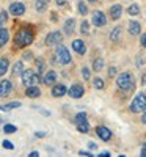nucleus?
<instances>
[{
    "label": "nucleus",
    "instance_id": "obj_14",
    "mask_svg": "<svg viewBox=\"0 0 146 157\" xmlns=\"http://www.w3.org/2000/svg\"><path fill=\"white\" fill-rule=\"evenodd\" d=\"M55 80H57V72H55V71H47V72L43 74V77H41V82H43L44 85H54Z\"/></svg>",
    "mask_w": 146,
    "mask_h": 157
},
{
    "label": "nucleus",
    "instance_id": "obj_4",
    "mask_svg": "<svg viewBox=\"0 0 146 157\" xmlns=\"http://www.w3.org/2000/svg\"><path fill=\"white\" fill-rule=\"evenodd\" d=\"M144 107H146V96L143 93H138L134 101L130 102V112H134V113H138V112H144Z\"/></svg>",
    "mask_w": 146,
    "mask_h": 157
},
{
    "label": "nucleus",
    "instance_id": "obj_2",
    "mask_svg": "<svg viewBox=\"0 0 146 157\" xmlns=\"http://www.w3.org/2000/svg\"><path fill=\"white\" fill-rule=\"evenodd\" d=\"M116 86L123 91H134L135 90V82H134V75L130 72H121L116 75Z\"/></svg>",
    "mask_w": 146,
    "mask_h": 157
},
{
    "label": "nucleus",
    "instance_id": "obj_9",
    "mask_svg": "<svg viewBox=\"0 0 146 157\" xmlns=\"http://www.w3.org/2000/svg\"><path fill=\"white\" fill-rule=\"evenodd\" d=\"M10 13L13 16H22L25 13V5L22 2H13L10 5Z\"/></svg>",
    "mask_w": 146,
    "mask_h": 157
},
{
    "label": "nucleus",
    "instance_id": "obj_47",
    "mask_svg": "<svg viewBox=\"0 0 146 157\" xmlns=\"http://www.w3.org/2000/svg\"><path fill=\"white\" fill-rule=\"evenodd\" d=\"M29 155H30V157H38V155H39V152H38V151H32Z\"/></svg>",
    "mask_w": 146,
    "mask_h": 157
},
{
    "label": "nucleus",
    "instance_id": "obj_5",
    "mask_svg": "<svg viewBox=\"0 0 146 157\" xmlns=\"http://www.w3.org/2000/svg\"><path fill=\"white\" fill-rule=\"evenodd\" d=\"M38 80H41L39 75L33 71V69H25L24 74H22V83L25 86H32V85H36Z\"/></svg>",
    "mask_w": 146,
    "mask_h": 157
},
{
    "label": "nucleus",
    "instance_id": "obj_23",
    "mask_svg": "<svg viewBox=\"0 0 146 157\" xmlns=\"http://www.w3.org/2000/svg\"><path fill=\"white\" fill-rule=\"evenodd\" d=\"M17 107H21V102H17V101H13V102H8V104H3L2 105V110L3 112H10V110H13V109H17Z\"/></svg>",
    "mask_w": 146,
    "mask_h": 157
},
{
    "label": "nucleus",
    "instance_id": "obj_28",
    "mask_svg": "<svg viewBox=\"0 0 146 157\" xmlns=\"http://www.w3.org/2000/svg\"><path fill=\"white\" fill-rule=\"evenodd\" d=\"M77 10H79V13H80L82 16H86V14H88V6H86L83 2H79V3H77Z\"/></svg>",
    "mask_w": 146,
    "mask_h": 157
},
{
    "label": "nucleus",
    "instance_id": "obj_20",
    "mask_svg": "<svg viewBox=\"0 0 146 157\" xmlns=\"http://www.w3.org/2000/svg\"><path fill=\"white\" fill-rule=\"evenodd\" d=\"M110 41H113V43H118L119 39H121V27L119 25H116V27L112 30V33H110Z\"/></svg>",
    "mask_w": 146,
    "mask_h": 157
},
{
    "label": "nucleus",
    "instance_id": "obj_22",
    "mask_svg": "<svg viewBox=\"0 0 146 157\" xmlns=\"http://www.w3.org/2000/svg\"><path fill=\"white\" fill-rule=\"evenodd\" d=\"M75 126H77V130H79V132H82V134H88V132H90V124H88L86 120H85V121H80V123H77Z\"/></svg>",
    "mask_w": 146,
    "mask_h": 157
},
{
    "label": "nucleus",
    "instance_id": "obj_15",
    "mask_svg": "<svg viewBox=\"0 0 146 157\" xmlns=\"http://www.w3.org/2000/svg\"><path fill=\"white\" fill-rule=\"evenodd\" d=\"M25 96H27V98H32V99H36V98L41 96V90H39L36 85L27 86V90H25Z\"/></svg>",
    "mask_w": 146,
    "mask_h": 157
},
{
    "label": "nucleus",
    "instance_id": "obj_6",
    "mask_svg": "<svg viewBox=\"0 0 146 157\" xmlns=\"http://www.w3.org/2000/svg\"><path fill=\"white\" fill-rule=\"evenodd\" d=\"M61 38H63L61 32H60V30H54V32H50V33L46 36V44H47V46H55V44L61 43Z\"/></svg>",
    "mask_w": 146,
    "mask_h": 157
},
{
    "label": "nucleus",
    "instance_id": "obj_50",
    "mask_svg": "<svg viewBox=\"0 0 146 157\" xmlns=\"http://www.w3.org/2000/svg\"><path fill=\"white\" fill-rule=\"evenodd\" d=\"M144 110H146V107H144Z\"/></svg>",
    "mask_w": 146,
    "mask_h": 157
},
{
    "label": "nucleus",
    "instance_id": "obj_35",
    "mask_svg": "<svg viewBox=\"0 0 146 157\" xmlns=\"http://www.w3.org/2000/svg\"><path fill=\"white\" fill-rule=\"evenodd\" d=\"M82 77H83V80H88V78H90V69L86 66L82 68Z\"/></svg>",
    "mask_w": 146,
    "mask_h": 157
},
{
    "label": "nucleus",
    "instance_id": "obj_33",
    "mask_svg": "<svg viewBox=\"0 0 146 157\" xmlns=\"http://www.w3.org/2000/svg\"><path fill=\"white\" fill-rule=\"evenodd\" d=\"M85 120H86V113L80 112V113H77V115H75V118H74V123L77 124V123H80V121H85Z\"/></svg>",
    "mask_w": 146,
    "mask_h": 157
},
{
    "label": "nucleus",
    "instance_id": "obj_12",
    "mask_svg": "<svg viewBox=\"0 0 146 157\" xmlns=\"http://www.w3.org/2000/svg\"><path fill=\"white\" fill-rule=\"evenodd\" d=\"M96 134H98L99 138L104 140V141H109V140L112 138V132L109 130V127H105V126H98V127H96Z\"/></svg>",
    "mask_w": 146,
    "mask_h": 157
},
{
    "label": "nucleus",
    "instance_id": "obj_27",
    "mask_svg": "<svg viewBox=\"0 0 146 157\" xmlns=\"http://www.w3.org/2000/svg\"><path fill=\"white\" fill-rule=\"evenodd\" d=\"M102 68H104V60L102 58L93 60V69H94V71H101Z\"/></svg>",
    "mask_w": 146,
    "mask_h": 157
},
{
    "label": "nucleus",
    "instance_id": "obj_32",
    "mask_svg": "<svg viewBox=\"0 0 146 157\" xmlns=\"http://www.w3.org/2000/svg\"><path fill=\"white\" fill-rule=\"evenodd\" d=\"M36 68H38V72H39V74L44 72V60H43V58H38V60H36Z\"/></svg>",
    "mask_w": 146,
    "mask_h": 157
},
{
    "label": "nucleus",
    "instance_id": "obj_29",
    "mask_svg": "<svg viewBox=\"0 0 146 157\" xmlns=\"http://www.w3.org/2000/svg\"><path fill=\"white\" fill-rule=\"evenodd\" d=\"M93 86H94L96 90H102L104 88V80L101 77H96L94 80H93Z\"/></svg>",
    "mask_w": 146,
    "mask_h": 157
},
{
    "label": "nucleus",
    "instance_id": "obj_36",
    "mask_svg": "<svg viewBox=\"0 0 146 157\" xmlns=\"http://www.w3.org/2000/svg\"><path fill=\"white\" fill-rule=\"evenodd\" d=\"M55 3L58 5V6H66L69 3V0H55Z\"/></svg>",
    "mask_w": 146,
    "mask_h": 157
},
{
    "label": "nucleus",
    "instance_id": "obj_40",
    "mask_svg": "<svg viewBox=\"0 0 146 157\" xmlns=\"http://www.w3.org/2000/svg\"><path fill=\"white\" fill-rule=\"evenodd\" d=\"M79 154H80V155H85V157H93V154L91 152H88V151H79Z\"/></svg>",
    "mask_w": 146,
    "mask_h": 157
},
{
    "label": "nucleus",
    "instance_id": "obj_31",
    "mask_svg": "<svg viewBox=\"0 0 146 157\" xmlns=\"http://www.w3.org/2000/svg\"><path fill=\"white\" fill-rule=\"evenodd\" d=\"M88 27H90V24L86 22V21H82V24H80V33L82 35H88Z\"/></svg>",
    "mask_w": 146,
    "mask_h": 157
},
{
    "label": "nucleus",
    "instance_id": "obj_26",
    "mask_svg": "<svg viewBox=\"0 0 146 157\" xmlns=\"http://www.w3.org/2000/svg\"><path fill=\"white\" fill-rule=\"evenodd\" d=\"M127 13L130 16H138L140 14V6L137 5V3H132L129 8H127Z\"/></svg>",
    "mask_w": 146,
    "mask_h": 157
},
{
    "label": "nucleus",
    "instance_id": "obj_3",
    "mask_svg": "<svg viewBox=\"0 0 146 157\" xmlns=\"http://www.w3.org/2000/svg\"><path fill=\"white\" fill-rule=\"evenodd\" d=\"M55 60L60 64H69L71 63V54L63 44H58L55 49Z\"/></svg>",
    "mask_w": 146,
    "mask_h": 157
},
{
    "label": "nucleus",
    "instance_id": "obj_24",
    "mask_svg": "<svg viewBox=\"0 0 146 157\" xmlns=\"http://www.w3.org/2000/svg\"><path fill=\"white\" fill-rule=\"evenodd\" d=\"M8 66H10L8 58H6V57H2V60H0V74L3 75V74L8 71Z\"/></svg>",
    "mask_w": 146,
    "mask_h": 157
},
{
    "label": "nucleus",
    "instance_id": "obj_41",
    "mask_svg": "<svg viewBox=\"0 0 146 157\" xmlns=\"http://www.w3.org/2000/svg\"><path fill=\"white\" fill-rule=\"evenodd\" d=\"M32 52H25V54H24V60H32Z\"/></svg>",
    "mask_w": 146,
    "mask_h": 157
},
{
    "label": "nucleus",
    "instance_id": "obj_17",
    "mask_svg": "<svg viewBox=\"0 0 146 157\" xmlns=\"http://www.w3.org/2000/svg\"><path fill=\"white\" fill-rule=\"evenodd\" d=\"M74 29H75V19H74V17L68 19V21L64 22V25H63V30H64L66 35H71V33L74 32Z\"/></svg>",
    "mask_w": 146,
    "mask_h": 157
},
{
    "label": "nucleus",
    "instance_id": "obj_44",
    "mask_svg": "<svg viewBox=\"0 0 146 157\" xmlns=\"http://www.w3.org/2000/svg\"><path fill=\"white\" fill-rule=\"evenodd\" d=\"M88 148H90V149H94V148H96V143H93V141H88Z\"/></svg>",
    "mask_w": 146,
    "mask_h": 157
},
{
    "label": "nucleus",
    "instance_id": "obj_21",
    "mask_svg": "<svg viewBox=\"0 0 146 157\" xmlns=\"http://www.w3.org/2000/svg\"><path fill=\"white\" fill-rule=\"evenodd\" d=\"M8 39H10V33H8V30L5 27H2L0 29V46L3 47L8 43Z\"/></svg>",
    "mask_w": 146,
    "mask_h": 157
},
{
    "label": "nucleus",
    "instance_id": "obj_18",
    "mask_svg": "<svg viewBox=\"0 0 146 157\" xmlns=\"http://www.w3.org/2000/svg\"><path fill=\"white\" fill-rule=\"evenodd\" d=\"M140 30H141V27H140V24H138L137 21H130V22H129V33H130L132 36L140 35Z\"/></svg>",
    "mask_w": 146,
    "mask_h": 157
},
{
    "label": "nucleus",
    "instance_id": "obj_43",
    "mask_svg": "<svg viewBox=\"0 0 146 157\" xmlns=\"http://www.w3.org/2000/svg\"><path fill=\"white\" fill-rule=\"evenodd\" d=\"M109 155H110V152H109V151H102V152L99 154V157H109Z\"/></svg>",
    "mask_w": 146,
    "mask_h": 157
},
{
    "label": "nucleus",
    "instance_id": "obj_16",
    "mask_svg": "<svg viewBox=\"0 0 146 157\" xmlns=\"http://www.w3.org/2000/svg\"><path fill=\"white\" fill-rule=\"evenodd\" d=\"M72 49L77 52V54H80V55H83L86 52V46H85V43L82 41V39H74L72 41Z\"/></svg>",
    "mask_w": 146,
    "mask_h": 157
},
{
    "label": "nucleus",
    "instance_id": "obj_8",
    "mask_svg": "<svg viewBox=\"0 0 146 157\" xmlns=\"http://www.w3.org/2000/svg\"><path fill=\"white\" fill-rule=\"evenodd\" d=\"M83 93H85V88H83V85H80V83H74V85H71V88L68 90V94H69L71 98H74V99H80V98L83 96Z\"/></svg>",
    "mask_w": 146,
    "mask_h": 157
},
{
    "label": "nucleus",
    "instance_id": "obj_19",
    "mask_svg": "<svg viewBox=\"0 0 146 157\" xmlns=\"http://www.w3.org/2000/svg\"><path fill=\"white\" fill-rule=\"evenodd\" d=\"M24 63L22 61H16L14 63V66H13V75L14 77H22V74H24Z\"/></svg>",
    "mask_w": 146,
    "mask_h": 157
},
{
    "label": "nucleus",
    "instance_id": "obj_34",
    "mask_svg": "<svg viewBox=\"0 0 146 157\" xmlns=\"http://www.w3.org/2000/svg\"><path fill=\"white\" fill-rule=\"evenodd\" d=\"M2 143H3V148H5V149H10V151L14 149V145H13V143H11L10 140H3Z\"/></svg>",
    "mask_w": 146,
    "mask_h": 157
},
{
    "label": "nucleus",
    "instance_id": "obj_25",
    "mask_svg": "<svg viewBox=\"0 0 146 157\" xmlns=\"http://www.w3.org/2000/svg\"><path fill=\"white\" fill-rule=\"evenodd\" d=\"M35 8H36V11H39V13L46 11V8H47V0H36V2H35Z\"/></svg>",
    "mask_w": 146,
    "mask_h": 157
},
{
    "label": "nucleus",
    "instance_id": "obj_7",
    "mask_svg": "<svg viewBox=\"0 0 146 157\" xmlns=\"http://www.w3.org/2000/svg\"><path fill=\"white\" fill-rule=\"evenodd\" d=\"M91 24L93 25H96V27H102V25L107 24V17H105V14L102 11H94L93 13V16H91Z\"/></svg>",
    "mask_w": 146,
    "mask_h": 157
},
{
    "label": "nucleus",
    "instance_id": "obj_1",
    "mask_svg": "<svg viewBox=\"0 0 146 157\" xmlns=\"http://www.w3.org/2000/svg\"><path fill=\"white\" fill-rule=\"evenodd\" d=\"M33 41H35V33L30 29H27V27H22V29L17 30V33L14 36V47H17V49L27 47Z\"/></svg>",
    "mask_w": 146,
    "mask_h": 157
},
{
    "label": "nucleus",
    "instance_id": "obj_10",
    "mask_svg": "<svg viewBox=\"0 0 146 157\" xmlns=\"http://www.w3.org/2000/svg\"><path fill=\"white\" fill-rule=\"evenodd\" d=\"M13 91V83L10 80H6V78H2V82H0V96L5 98L8 94H11Z\"/></svg>",
    "mask_w": 146,
    "mask_h": 157
},
{
    "label": "nucleus",
    "instance_id": "obj_49",
    "mask_svg": "<svg viewBox=\"0 0 146 157\" xmlns=\"http://www.w3.org/2000/svg\"><path fill=\"white\" fill-rule=\"evenodd\" d=\"M88 2H91V3H96V2H98V0H88Z\"/></svg>",
    "mask_w": 146,
    "mask_h": 157
},
{
    "label": "nucleus",
    "instance_id": "obj_38",
    "mask_svg": "<svg viewBox=\"0 0 146 157\" xmlns=\"http://www.w3.org/2000/svg\"><path fill=\"white\" fill-rule=\"evenodd\" d=\"M0 16H2V19H0V21H2V24L8 19V13L5 11V10H2V13H0Z\"/></svg>",
    "mask_w": 146,
    "mask_h": 157
},
{
    "label": "nucleus",
    "instance_id": "obj_46",
    "mask_svg": "<svg viewBox=\"0 0 146 157\" xmlns=\"http://www.w3.org/2000/svg\"><path fill=\"white\" fill-rule=\"evenodd\" d=\"M141 155H143V157H146V143H144L143 148H141Z\"/></svg>",
    "mask_w": 146,
    "mask_h": 157
},
{
    "label": "nucleus",
    "instance_id": "obj_37",
    "mask_svg": "<svg viewBox=\"0 0 146 157\" xmlns=\"http://www.w3.org/2000/svg\"><path fill=\"white\" fill-rule=\"evenodd\" d=\"M140 44H141V47H146V33H143L140 36Z\"/></svg>",
    "mask_w": 146,
    "mask_h": 157
},
{
    "label": "nucleus",
    "instance_id": "obj_13",
    "mask_svg": "<svg viewBox=\"0 0 146 157\" xmlns=\"http://www.w3.org/2000/svg\"><path fill=\"white\" fill-rule=\"evenodd\" d=\"M109 14H110V17H112L113 21H118L119 17H121V14H123V6L119 5V3L112 5L110 10H109Z\"/></svg>",
    "mask_w": 146,
    "mask_h": 157
},
{
    "label": "nucleus",
    "instance_id": "obj_51",
    "mask_svg": "<svg viewBox=\"0 0 146 157\" xmlns=\"http://www.w3.org/2000/svg\"><path fill=\"white\" fill-rule=\"evenodd\" d=\"M47 2H49V0H47Z\"/></svg>",
    "mask_w": 146,
    "mask_h": 157
},
{
    "label": "nucleus",
    "instance_id": "obj_39",
    "mask_svg": "<svg viewBox=\"0 0 146 157\" xmlns=\"http://www.w3.org/2000/svg\"><path fill=\"white\" fill-rule=\"evenodd\" d=\"M107 74H109V77H113V75L116 74V68H115V66H112V68L107 71Z\"/></svg>",
    "mask_w": 146,
    "mask_h": 157
},
{
    "label": "nucleus",
    "instance_id": "obj_30",
    "mask_svg": "<svg viewBox=\"0 0 146 157\" xmlns=\"http://www.w3.org/2000/svg\"><path fill=\"white\" fill-rule=\"evenodd\" d=\"M16 130H17L16 126H13V124H5V126H3V132H5V134H14Z\"/></svg>",
    "mask_w": 146,
    "mask_h": 157
},
{
    "label": "nucleus",
    "instance_id": "obj_11",
    "mask_svg": "<svg viewBox=\"0 0 146 157\" xmlns=\"http://www.w3.org/2000/svg\"><path fill=\"white\" fill-rule=\"evenodd\" d=\"M50 93H52V96H54V98H61L64 94H68V88H66L63 83H57V85L52 86Z\"/></svg>",
    "mask_w": 146,
    "mask_h": 157
},
{
    "label": "nucleus",
    "instance_id": "obj_48",
    "mask_svg": "<svg viewBox=\"0 0 146 157\" xmlns=\"http://www.w3.org/2000/svg\"><path fill=\"white\" fill-rule=\"evenodd\" d=\"M141 83H143V85H146V72L141 75Z\"/></svg>",
    "mask_w": 146,
    "mask_h": 157
},
{
    "label": "nucleus",
    "instance_id": "obj_42",
    "mask_svg": "<svg viewBox=\"0 0 146 157\" xmlns=\"http://www.w3.org/2000/svg\"><path fill=\"white\" fill-rule=\"evenodd\" d=\"M35 137H36V138H43V137H46V132H36Z\"/></svg>",
    "mask_w": 146,
    "mask_h": 157
},
{
    "label": "nucleus",
    "instance_id": "obj_45",
    "mask_svg": "<svg viewBox=\"0 0 146 157\" xmlns=\"http://www.w3.org/2000/svg\"><path fill=\"white\" fill-rule=\"evenodd\" d=\"M141 123L143 124H146V110L143 112V115H141Z\"/></svg>",
    "mask_w": 146,
    "mask_h": 157
}]
</instances>
